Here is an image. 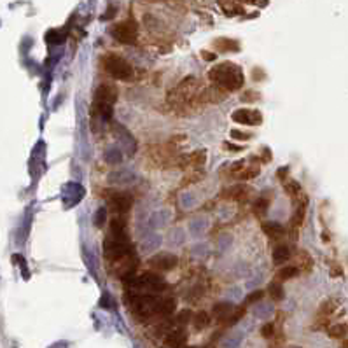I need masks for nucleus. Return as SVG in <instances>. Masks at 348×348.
Returning a JSON list of instances; mask_svg holds the SVG:
<instances>
[{"label":"nucleus","mask_w":348,"mask_h":348,"mask_svg":"<svg viewBox=\"0 0 348 348\" xmlns=\"http://www.w3.org/2000/svg\"><path fill=\"white\" fill-rule=\"evenodd\" d=\"M270 203H271L270 198H264V196H262V198H259V200L254 203V210H256L257 215H262V213H266V210H268Z\"/></svg>","instance_id":"22"},{"label":"nucleus","mask_w":348,"mask_h":348,"mask_svg":"<svg viewBox=\"0 0 348 348\" xmlns=\"http://www.w3.org/2000/svg\"><path fill=\"white\" fill-rule=\"evenodd\" d=\"M209 79L212 84L219 89L224 91H238L240 87H244L245 75L242 67L231 61H222L219 65H215L209 72Z\"/></svg>","instance_id":"1"},{"label":"nucleus","mask_w":348,"mask_h":348,"mask_svg":"<svg viewBox=\"0 0 348 348\" xmlns=\"http://www.w3.org/2000/svg\"><path fill=\"white\" fill-rule=\"evenodd\" d=\"M306 207H308V198L299 201L296 212H294V215H292V219H291V227L299 229V227L303 226V221H305V215H306Z\"/></svg>","instance_id":"13"},{"label":"nucleus","mask_w":348,"mask_h":348,"mask_svg":"<svg viewBox=\"0 0 348 348\" xmlns=\"http://www.w3.org/2000/svg\"><path fill=\"white\" fill-rule=\"evenodd\" d=\"M207 153L205 151H196V153H192L191 156H187V159H186V163L184 165H189V166H201L205 163V159H207Z\"/></svg>","instance_id":"20"},{"label":"nucleus","mask_w":348,"mask_h":348,"mask_svg":"<svg viewBox=\"0 0 348 348\" xmlns=\"http://www.w3.org/2000/svg\"><path fill=\"white\" fill-rule=\"evenodd\" d=\"M102 69L118 81H131L135 77V70L126 60L116 52H109L102 58Z\"/></svg>","instance_id":"2"},{"label":"nucleus","mask_w":348,"mask_h":348,"mask_svg":"<svg viewBox=\"0 0 348 348\" xmlns=\"http://www.w3.org/2000/svg\"><path fill=\"white\" fill-rule=\"evenodd\" d=\"M261 161L262 163H270L271 161V151H270V149H268V147H266V149H262V154H261Z\"/></svg>","instance_id":"32"},{"label":"nucleus","mask_w":348,"mask_h":348,"mask_svg":"<svg viewBox=\"0 0 348 348\" xmlns=\"http://www.w3.org/2000/svg\"><path fill=\"white\" fill-rule=\"evenodd\" d=\"M291 248L287 247V245H278V247L273 250V262L277 266L283 264V262H287L289 259H291Z\"/></svg>","instance_id":"16"},{"label":"nucleus","mask_w":348,"mask_h":348,"mask_svg":"<svg viewBox=\"0 0 348 348\" xmlns=\"http://www.w3.org/2000/svg\"><path fill=\"white\" fill-rule=\"evenodd\" d=\"M201 58H203L205 61H215L217 60V54L212 51H201Z\"/></svg>","instance_id":"31"},{"label":"nucleus","mask_w":348,"mask_h":348,"mask_svg":"<svg viewBox=\"0 0 348 348\" xmlns=\"http://www.w3.org/2000/svg\"><path fill=\"white\" fill-rule=\"evenodd\" d=\"M283 189H285V192L291 196L292 200H296V201H297V198H299V200L308 198V196L303 194V187H301V184L297 182V180H294V178H285V180H283Z\"/></svg>","instance_id":"11"},{"label":"nucleus","mask_w":348,"mask_h":348,"mask_svg":"<svg viewBox=\"0 0 348 348\" xmlns=\"http://www.w3.org/2000/svg\"><path fill=\"white\" fill-rule=\"evenodd\" d=\"M261 100V95L257 91H252V89H247V91L242 95V102L244 104H254V102H259Z\"/></svg>","instance_id":"25"},{"label":"nucleus","mask_w":348,"mask_h":348,"mask_svg":"<svg viewBox=\"0 0 348 348\" xmlns=\"http://www.w3.org/2000/svg\"><path fill=\"white\" fill-rule=\"evenodd\" d=\"M118 95H119L118 87L109 83L100 84L95 89V107L105 121H109L112 118V109L114 104L118 102Z\"/></svg>","instance_id":"3"},{"label":"nucleus","mask_w":348,"mask_h":348,"mask_svg":"<svg viewBox=\"0 0 348 348\" xmlns=\"http://www.w3.org/2000/svg\"><path fill=\"white\" fill-rule=\"evenodd\" d=\"M244 315H245V306H238V308H235V312H233V315H231V318H229V326H233V324L238 322Z\"/></svg>","instance_id":"26"},{"label":"nucleus","mask_w":348,"mask_h":348,"mask_svg":"<svg viewBox=\"0 0 348 348\" xmlns=\"http://www.w3.org/2000/svg\"><path fill=\"white\" fill-rule=\"evenodd\" d=\"M262 297H264V291H254V292H250L247 296V303L248 305H252V303H257V301H261Z\"/></svg>","instance_id":"27"},{"label":"nucleus","mask_w":348,"mask_h":348,"mask_svg":"<svg viewBox=\"0 0 348 348\" xmlns=\"http://www.w3.org/2000/svg\"><path fill=\"white\" fill-rule=\"evenodd\" d=\"M210 322H212V318H210L209 312H198V313L192 315V326H194L196 331H203V329H207V327L210 326Z\"/></svg>","instance_id":"15"},{"label":"nucleus","mask_w":348,"mask_h":348,"mask_svg":"<svg viewBox=\"0 0 348 348\" xmlns=\"http://www.w3.org/2000/svg\"><path fill=\"white\" fill-rule=\"evenodd\" d=\"M262 231H264V235H268L273 240L282 238L285 235V227L282 224H278V222H264L262 224Z\"/></svg>","instance_id":"14"},{"label":"nucleus","mask_w":348,"mask_h":348,"mask_svg":"<svg viewBox=\"0 0 348 348\" xmlns=\"http://www.w3.org/2000/svg\"><path fill=\"white\" fill-rule=\"evenodd\" d=\"M292 348H299V347H292Z\"/></svg>","instance_id":"35"},{"label":"nucleus","mask_w":348,"mask_h":348,"mask_svg":"<svg viewBox=\"0 0 348 348\" xmlns=\"http://www.w3.org/2000/svg\"><path fill=\"white\" fill-rule=\"evenodd\" d=\"M248 194H250V191H248L247 186H242V184H238V186H231L229 189H227L226 192H224V198L229 201H244L248 198Z\"/></svg>","instance_id":"10"},{"label":"nucleus","mask_w":348,"mask_h":348,"mask_svg":"<svg viewBox=\"0 0 348 348\" xmlns=\"http://www.w3.org/2000/svg\"><path fill=\"white\" fill-rule=\"evenodd\" d=\"M110 35L118 42L126 44V46H133L137 42V37H139V26H137V23L133 19H126V21L114 25L110 28Z\"/></svg>","instance_id":"4"},{"label":"nucleus","mask_w":348,"mask_h":348,"mask_svg":"<svg viewBox=\"0 0 348 348\" xmlns=\"http://www.w3.org/2000/svg\"><path fill=\"white\" fill-rule=\"evenodd\" d=\"M224 149L231 151V153H242V151H244V145H235V144H231V142H224Z\"/></svg>","instance_id":"30"},{"label":"nucleus","mask_w":348,"mask_h":348,"mask_svg":"<svg viewBox=\"0 0 348 348\" xmlns=\"http://www.w3.org/2000/svg\"><path fill=\"white\" fill-rule=\"evenodd\" d=\"M235 312V306L231 305V303H219V305L213 306V315L217 318H227L233 315Z\"/></svg>","instance_id":"18"},{"label":"nucleus","mask_w":348,"mask_h":348,"mask_svg":"<svg viewBox=\"0 0 348 348\" xmlns=\"http://www.w3.org/2000/svg\"><path fill=\"white\" fill-rule=\"evenodd\" d=\"M192 322V313L189 310H182V312H178V315L175 317V324L177 326H186V324Z\"/></svg>","instance_id":"23"},{"label":"nucleus","mask_w":348,"mask_h":348,"mask_svg":"<svg viewBox=\"0 0 348 348\" xmlns=\"http://www.w3.org/2000/svg\"><path fill=\"white\" fill-rule=\"evenodd\" d=\"M287 170H289L287 166H283V168H280V170L277 172V177H278L280 180H282V182L285 180V177H287Z\"/></svg>","instance_id":"33"},{"label":"nucleus","mask_w":348,"mask_h":348,"mask_svg":"<svg viewBox=\"0 0 348 348\" xmlns=\"http://www.w3.org/2000/svg\"><path fill=\"white\" fill-rule=\"evenodd\" d=\"M297 275H299V266H283V268L278 270V273H277V278H278L280 282H283V280L294 278Z\"/></svg>","instance_id":"19"},{"label":"nucleus","mask_w":348,"mask_h":348,"mask_svg":"<svg viewBox=\"0 0 348 348\" xmlns=\"http://www.w3.org/2000/svg\"><path fill=\"white\" fill-rule=\"evenodd\" d=\"M273 332H275V324L268 322V324H264V326L261 327V334L264 336V338H271V336H273Z\"/></svg>","instance_id":"28"},{"label":"nucleus","mask_w":348,"mask_h":348,"mask_svg":"<svg viewBox=\"0 0 348 348\" xmlns=\"http://www.w3.org/2000/svg\"><path fill=\"white\" fill-rule=\"evenodd\" d=\"M213 46L219 52H236L240 51V42L235 39H227V37H222V39H215L213 40Z\"/></svg>","instance_id":"12"},{"label":"nucleus","mask_w":348,"mask_h":348,"mask_svg":"<svg viewBox=\"0 0 348 348\" xmlns=\"http://www.w3.org/2000/svg\"><path fill=\"white\" fill-rule=\"evenodd\" d=\"M347 331H348V326L338 324V326H332L331 329H329V336H331V338H343V336L347 334Z\"/></svg>","instance_id":"24"},{"label":"nucleus","mask_w":348,"mask_h":348,"mask_svg":"<svg viewBox=\"0 0 348 348\" xmlns=\"http://www.w3.org/2000/svg\"><path fill=\"white\" fill-rule=\"evenodd\" d=\"M231 139H235V140H248V139H250V135H248V133H244V131H240V130H231Z\"/></svg>","instance_id":"29"},{"label":"nucleus","mask_w":348,"mask_h":348,"mask_svg":"<svg viewBox=\"0 0 348 348\" xmlns=\"http://www.w3.org/2000/svg\"><path fill=\"white\" fill-rule=\"evenodd\" d=\"M177 264H178L177 256H174V254H170V252L157 254V256H154L153 259L149 261V266H151V268L159 270V271H172Z\"/></svg>","instance_id":"8"},{"label":"nucleus","mask_w":348,"mask_h":348,"mask_svg":"<svg viewBox=\"0 0 348 348\" xmlns=\"http://www.w3.org/2000/svg\"><path fill=\"white\" fill-rule=\"evenodd\" d=\"M175 310H177V301L174 297H163L161 306H159V315L161 317H170Z\"/></svg>","instance_id":"17"},{"label":"nucleus","mask_w":348,"mask_h":348,"mask_svg":"<svg viewBox=\"0 0 348 348\" xmlns=\"http://www.w3.org/2000/svg\"><path fill=\"white\" fill-rule=\"evenodd\" d=\"M229 170V177L235 178V180H250V178H256L259 175L261 168H259V163L256 159H248V161L235 163Z\"/></svg>","instance_id":"5"},{"label":"nucleus","mask_w":348,"mask_h":348,"mask_svg":"<svg viewBox=\"0 0 348 348\" xmlns=\"http://www.w3.org/2000/svg\"><path fill=\"white\" fill-rule=\"evenodd\" d=\"M186 341H187V334L184 329H174V331L168 332L165 338V343L168 348H180L186 345Z\"/></svg>","instance_id":"9"},{"label":"nucleus","mask_w":348,"mask_h":348,"mask_svg":"<svg viewBox=\"0 0 348 348\" xmlns=\"http://www.w3.org/2000/svg\"><path fill=\"white\" fill-rule=\"evenodd\" d=\"M231 119L245 126H259L262 122V114L257 109H238L231 114Z\"/></svg>","instance_id":"7"},{"label":"nucleus","mask_w":348,"mask_h":348,"mask_svg":"<svg viewBox=\"0 0 348 348\" xmlns=\"http://www.w3.org/2000/svg\"><path fill=\"white\" fill-rule=\"evenodd\" d=\"M105 221V210L102 209L100 212H98V219H95V224H98V226H102Z\"/></svg>","instance_id":"34"},{"label":"nucleus","mask_w":348,"mask_h":348,"mask_svg":"<svg viewBox=\"0 0 348 348\" xmlns=\"http://www.w3.org/2000/svg\"><path fill=\"white\" fill-rule=\"evenodd\" d=\"M107 205H109L110 212L122 215V213H126L128 210L131 209L133 198H131V194H128V192L116 191V192H110V196L107 198Z\"/></svg>","instance_id":"6"},{"label":"nucleus","mask_w":348,"mask_h":348,"mask_svg":"<svg viewBox=\"0 0 348 348\" xmlns=\"http://www.w3.org/2000/svg\"><path fill=\"white\" fill-rule=\"evenodd\" d=\"M268 292H270L271 299H275V301H282L283 296H285V292H283V285L280 282L271 283L270 289H268Z\"/></svg>","instance_id":"21"}]
</instances>
